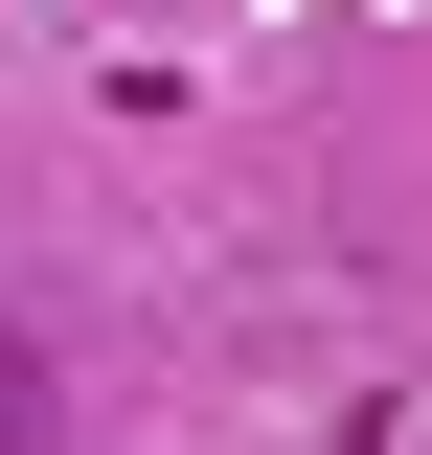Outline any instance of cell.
Wrapping results in <instances>:
<instances>
[{"mask_svg": "<svg viewBox=\"0 0 432 455\" xmlns=\"http://www.w3.org/2000/svg\"><path fill=\"white\" fill-rule=\"evenodd\" d=\"M0 455H23V364H0Z\"/></svg>", "mask_w": 432, "mask_h": 455, "instance_id": "cell-1", "label": "cell"}]
</instances>
